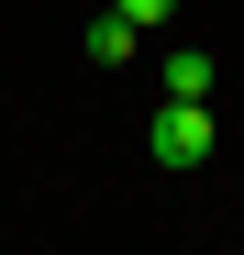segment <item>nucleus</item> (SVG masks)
I'll return each mask as SVG.
<instances>
[{"label":"nucleus","mask_w":244,"mask_h":255,"mask_svg":"<svg viewBox=\"0 0 244 255\" xmlns=\"http://www.w3.org/2000/svg\"><path fill=\"white\" fill-rule=\"evenodd\" d=\"M111 11L133 22V33H144V22H178V0H111Z\"/></svg>","instance_id":"obj_4"},{"label":"nucleus","mask_w":244,"mask_h":255,"mask_svg":"<svg viewBox=\"0 0 244 255\" xmlns=\"http://www.w3.org/2000/svg\"><path fill=\"white\" fill-rule=\"evenodd\" d=\"M122 56H133V22L100 11V22H89V67H122Z\"/></svg>","instance_id":"obj_3"},{"label":"nucleus","mask_w":244,"mask_h":255,"mask_svg":"<svg viewBox=\"0 0 244 255\" xmlns=\"http://www.w3.org/2000/svg\"><path fill=\"white\" fill-rule=\"evenodd\" d=\"M211 89H222V67L200 56V45H178L167 56V100H211Z\"/></svg>","instance_id":"obj_2"},{"label":"nucleus","mask_w":244,"mask_h":255,"mask_svg":"<svg viewBox=\"0 0 244 255\" xmlns=\"http://www.w3.org/2000/svg\"><path fill=\"white\" fill-rule=\"evenodd\" d=\"M144 155L155 166H211V100H155V122H144Z\"/></svg>","instance_id":"obj_1"}]
</instances>
